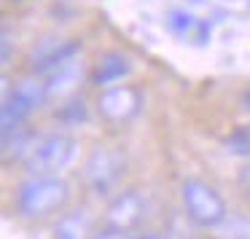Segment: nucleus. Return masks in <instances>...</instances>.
<instances>
[{
  "label": "nucleus",
  "mask_w": 250,
  "mask_h": 239,
  "mask_svg": "<svg viewBox=\"0 0 250 239\" xmlns=\"http://www.w3.org/2000/svg\"><path fill=\"white\" fill-rule=\"evenodd\" d=\"M70 201V185L60 175H30L17 188V210L24 218H46Z\"/></svg>",
  "instance_id": "1"
},
{
  "label": "nucleus",
  "mask_w": 250,
  "mask_h": 239,
  "mask_svg": "<svg viewBox=\"0 0 250 239\" xmlns=\"http://www.w3.org/2000/svg\"><path fill=\"white\" fill-rule=\"evenodd\" d=\"M46 100H49L46 81H41L38 76L19 78L11 86V92H6V97H3V108H0L3 135H11V132L22 129L24 121H27Z\"/></svg>",
  "instance_id": "2"
},
{
  "label": "nucleus",
  "mask_w": 250,
  "mask_h": 239,
  "mask_svg": "<svg viewBox=\"0 0 250 239\" xmlns=\"http://www.w3.org/2000/svg\"><path fill=\"white\" fill-rule=\"evenodd\" d=\"M180 196H183V207L188 218L202 228H218L229 220V210L223 196L212 188L210 183L199 178H188L180 185Z\"/></svg>",
  "instance_id": "3"
},
{
  "label": "nucleus",
  "mask_w": 250,
  "mask_h": 239,
  "mask_svg": "<svg viewBox=\"0 0 250 239\" xmlns=\"http://www.w3.org/2000/svg\"><path fill=\"white\" fill-rule=\"evenodd\" d=\"M76 156H78V142L70 135H62V132L43 135L38 137L35 148L24 159V169L30 175H54L70 167Z\"/></svg>",
  "instance_id": "4"
},
{
  "label": "nucleus",
  "mask_w": 250,
  "mask_h": 239,
  "mask_svg": "<svg viewBox=\"0 0 250 239\" xmlns=\"http://www.w3.org/2000/svg\"><path fill=\"white\" fill-rule=\"evenodd\" d=\"M126 172V159L119 148H94L83 164V180L97 196H108Z\"/></svg>",
  "instance_id": "5"
},
{
  "label": "nucleus",
  "mask_w": 250,
  "mask_h": 239,
  "mask_svg": "<svg viewBox=\"0 0 250 239\" xmlns=\"http://www.w3.org/2000/svg\"><path fill=\"white\" fill-rule=\"evenodd\" d=\"M143 108V92L137 86H110L97 97V110L110 124H126Z\"/></svg>",
  "instance_id": "6"
},
{
  "label": "nucleus",
  "mask_w": 250,
  "mask_h": 239,
  "mask_svg": "<svg viewBox=\"0 0 250 239\" xmlns=\"http://www.w3.org/2000/svg\"><path fill=\"white\" fill-rule=\"evenodd\" d=\"M78 54H81L78 40H41L30 54V70L33 76H51L62 65L73 62Z\"/></svg>",
  "instance_id": "7"
},
{
  "label": "nucleus",
  "mask_w": 250,
  "mask_h": 239,
  "mask_svg": "<svg viewBox=\"0 0 250 239\" xmlns=\"http://www.w3.org/2000/svg\"><path fill=\"white\" fill-rule=\"evenodd\" d=\"M108 226L119 228V231H132L135 226H140L146 218V201L137 191H124L108 204Z\"/></svg>",
  "instance_id": "8"
},
{
  "label": "nucleus",
  "mask_w": 250,
  "mask_h": 239,
  "mask_svg": "<svg viewBox=\"0 0 250 239\" xmlns=\"http://www.w3.org/2000/svg\"><path fill=\"white\" fill-rule=\"evenodd\" d=\"M167 27L175 38L186 40V43H194V46H205L212 35L210 22H205V19L194 17L188 11H180V8L167 17Z\"/></svg>",
  "instance_id": "9"
},
{
  "label": "nucleus",
  "mask_w": 250,
  "mask_h": 239,
  "mask_svg": "<svg viewBox=\"0 0 250 239\" xmlns=\"http://www.w3.org/2000/svg\"><path fill=\"white\" fill-rule=\"evenodd\" d=\"M54 239H92V215L86 210H73L54 226Z\"/></svg>",
  "instance_id": "10"
},
{
  "label": "nucleus",
  "mask_w": 250,
  "mask_h": 239,
  "mask_svg": "<svg viewBox=\"0 0 250 239\" xmlns=\"http://www.w3.org/2000/svg\"><path fill=\"white\" fill-rule=\"evenodd\" d=\"M126 73H129V60L124 54H105L92 70V83L94 86H110V83L121 81Z\"/></svg>",
  "instance_id": "11"
},
{
  "label": "nucleus",
  "mask_w": 250,
  "mask_h": 239,
  "mask_svg": "<svg viewBox=\"0 0 250 239\" xmlns=\"http://www.w3.org/2000/svg\"><path fill=\"white\" fill-rule=\"evenodd\" d=\"M81 78H83V70H81V65H78L76 60L67 62V65H62L60 70H54L49 76V81H46L49 97H65V94H70L73 89L81 83Z\"/></svg>",
  "instance_id": "12"
},
{
  "label": "nucleus",
  "mask_w": 250,
  "mask_h": 239,
  "mask_svg": "<svg viewBox=\"0 0 250 239\" xmlns=\"http://www.w3.org/2000/svg\"><path fill=\"white\" fill-rule=\"evenodd\" d=\"M86 116H89V110H86V102L81 97H70L57 110V119L62 124H81V121H86Z\"/></svg>",
  "instance_id": "13"
},
{
  "label": "nucleus",
  "mask_w": 250,
  "mask_h": 239,
  "mask_svg": "<svg viewBox=\"0 0 250 239\" xmlns=\"http://www.w3.org/2000/svg\"><path fill=\"white\" fill-rule=\"evenodd\" d=\"M226 151L231 153V156H250V126H239L237 132H231V135L226 137Z\"/></svg>",
  "instance_id": "14"
},
{
  "label": "nucleus",
  "mask_w": 250,
  "mask_h": 239,
  "mask_svg": "<svg viewBox=\"0 0 250 239\" xmlns=\"http://www.w3.org/2000/svg\"><path fill=\"white\" fill-rule=\"evenodd\" d=\"M121 239H169L167 234H121Z\"/></svg>",
  "instance_id": "15"
},
{
  "label": "nucleus",
  "mask_w": 250,
  "mask_h": 239,
  "mask_svg": "<svg viewBox=\"0 0 250 239\" xmlns=\"http://www.w3.org/2000/svg\"><path fill=\"white\" fill-rule=\"evenodd\" d=\"M242 108H245V110H248V113H250V89H248V92L242 94Z\"/></svg>",
  "instance_id": "16"
},
{
  "label": "nucleus",
  "mask_w": 250,
  "mask_h": 239,
  "mask_svg": "<svg viewBox=\"0 0 250 239\" xmlns=\"http://www.w3.org/2000/svg\"><path fill=\"white\" fill-rule=\"evenodd\" d=\"M191 3H202V0H191Z\"/></svg>",
  "instance_id": "17"
}]
</instances>
